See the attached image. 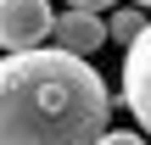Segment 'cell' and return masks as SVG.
<instances>
[{"instance_id": "1", "label": "cell", "mask_w": 151, "mask_h": 145, "mask_svg": "<svg viewBox=\"0 0 151 145\" xmlns=\"http://www.w3.org/2000/svg\"><path fill=\"white\" fill-rule=\"evenodd\" d=\"M112 101L106 78L62 45L0 56V145H101Z\"/></svg>"}, {"instance_id": "2", "label": "cell", "mask_w": 151, "mask_h": 145, "mask_svg": "<svg viewBox=\"0 0 151 145\" xmlns=\"http://www.w3.org/2000/svg\"><path fill=\"white\" fill-rule=\"evenodd\" d=\"M50 34H56L50 0H0V50H6V56L39 50Z\"/></svg>"}, {"instance_id": "3", "label": "cell", "mask_w": 151, "mask_h": 145, "mask_svg": "<svg viewBox=\"0 0 151 145\" xmlns=\"http://www.w3.org/2000/svg\"><path fill=\"white\" fill-rule=\"evenodd\" d=\"M118 101L134 112L140 134L151 140V22H146V34L123 50V84H118Z\"/></svg>"}, {"instance_id": "4", "label": "cell", "mask_w": 151, "mask_h": 145, "mask_svg": "<svg viewBox=\"0 0 151 145\" xmlns=\"http://www.w3.org/2000/svg\"><path fill=\"white\" fill-rule=\"evenodd\" d=\"M50 39L62 50H73V56L90 61V50L106 45V17H95V11H56V34Z\"/></svg>"}, {"instance_id": "5", "label": "cell", "mask_w": 151, "mask_h": 145, "mask_svg": "<svg viewBox=\"0 0 151 145\" xmlns=\"http://www.w3.org/2000/svg\"><path fill=\"white\" fill-rule=\"evenodd\" d=\"M146 22H151V17L140 11V6H112V17H106V39L129 50V45H134V39L146 34Z\"/></svg>"}, {"instance_id": "6", "label": "cell", "mask_w": 151, "mask_h": 145, "mask_svg": "<svg viewBox=\"0 0 151 145\" xmlns=\"http://www.w3.org/2000/svg\"><path fill=\"white\" fill-rule=\"evenodd\" d=\"M101 145H151V140H146V134H134V129H106Z\"/></svg>"}, {"instance_id": "7", "label": "cell", "mask_w": 151, "mask_h": 145, "mask_svg": "<svg viewBox=\"0 0 151 145\" xmlns=\"http://www.w3.org/2000/svg\"><path fill=\"white\" fill-rule=\"evenodd\" d=\"M106 6H118V0H67V11H95V17H101Z\"/></svg>"}, {"instance_id": "8", "label": "cell", "mask_w": 151, "mask_h": 145, "mask_svg": "<svg viewBox=\"0 0 151 145\" xmlns=\"http://www.w3.org/2000/svg\"><path fill=\"white\" fill-rule=\"evenodd\" d=\"M134 6H140V11H151V0H134Z\"/></svg>"}]
</instances>
